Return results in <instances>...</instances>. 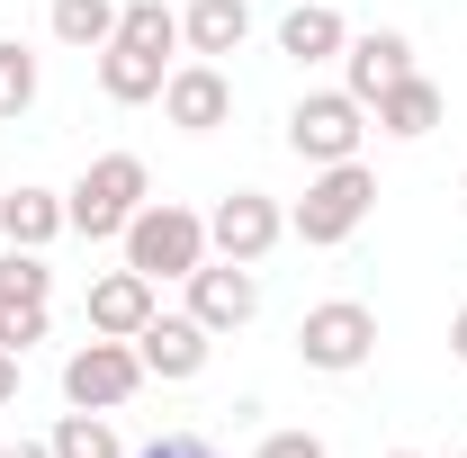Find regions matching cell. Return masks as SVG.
I'll return each mask as SVG.
<instances>
[{
	"label": "cell",
	"instance_id": "cell-8",
	"mask_svg": "<svg viewBox=\"0 0 467 458\" xmlns=\"http://www.w3.org/2000/svg\"><path fill=\"white\" fill-rule=\"evenodd\" d=\"M189 315H198L207 333H243V324L261 315V279H252V261L207 252V261L189 270Z\"/></svg>",
	"mask_w": 467,
	"mask_h": 458
},
{
	"label": "cell",
	"instance_id": "cell-23",
	"mask_svg": "<svg viewBox=\"0 0 467 458\" xmlns=\"http://www.w3.org/2000/svg\"><path fill=\"white\" fill-rule=\"evenodd\" d=\"M36 342H46V306H0V350H18V359H27Z\"/></svg>",
	"mask_w": 467,
	"mask_h": 458
},
{
	"label": "cell",
	"instance_id": "cell-24",
	"mask_svg": "<svg viewBox=\"0 0 467 458\" xmlns=\"http://www.w3.org/2000/svg\"><path fill=\"white\" fill-rule=\"evenodd\" d=\"M135 458H225V450H216L207 432H162V441H144Z\"/></svg>",
	"mask_w": 467,
	"mask_h": 458
},
{
	"label": "cell",
	"instance_id": "cell-11",
	"mask_svg": "<svg viewBox=\"0 0 467 458\" xmlns=\"http://www.w3.org/2000/svg\"><path fill=\"white\" fill-rule=\"evenodd\" d=\"M405 72H413V46L396 36V27H368V36H350V46H342V90L359 99V109H368L387 81H405Z\"/></svg>",
	"mask_w": 467,
	"mask_h": 458
},
{
	"label": "cell",
	"instance_id": "cell-1",
	"mask_svg": "<svg viewBox=\"0 0 467 458\" xmlns=\"http://www.w3.org/2000/svg\"><path fill=\"white\" fill-rule=\"evenodd\" d=\"M368 207H378V172L350 153V162H324V172L306 180V198L288 207V234L315 243V252H333V243H350V234L368 225Z\"/></svg>",
	"mask_w": 467,
	"mask_h": 458
},
{
	"label": "cell",
	"instance_id": "cell-12",
	"mask_svg": "<svg viewBox=\"0 0 467 458\" xmlns=\"http://www.w3.org/2000/svg\"><path fill=\"white\" fill-rule=\"evenodd\" d=\"M144 324H153V279H144V270H109V279H90V333L135 342Z\"/></svg>",
	"mask_w": 467,
	"mask_h": 458
},
{
	"label": "cell",
	"instance_id": "cell-7",
	"mask_svg": "<svg viewBox=\"0 0 467 458\" xmlns=\"http://www.w3.org/2000/svg\"><path fill=\"white\" fill-rule=\"evenodd\" d=\"M279 234H288V216H279V198L270 189H234V198H216L207 207V252H225V261H270L279 252Z\"/></svg>",
	"mask_w": 467,
	"mask_h": 458
},
{
	"label": "cell",
	"instance_id": "cell-14",
	"mask_svg": "<svg viewBox=\"0 0 467 458\" xmlns=\"http://www.w3.org/2000/svg\"><path fill=\"white\" fill-rule=\"evenodd\" d=\"M55 234H72V216H63V189H9L0 198V243H18V252H46Z\"/></svg>",
	"mask_w": 467,
	"mask_h": 458
},
{
	"label": "cell",
	"instance_id": "cell-21",
	"mask_svg": "<svg viewBox=\"0 0 467 458\" xmlns=\"http://www.w3.org/2000/svg\"><path fill=\"white\" fill-rule=\"evenodd\" d=\"M55 297V270H46V252H0V306H46Z\"/></svg>",
	"mask_w": 467,
	"mask_h": 458
},
{
	"label": "cell",
	"instance_id": "cell-26",
	"mask_svg": "<svg viewBox=\"0 0 467 458\" xmlns=\"http://www.w3.org/2000/svg\"><path fill=\"white\" fill-rule=\"evenodd\" d=\"M0 404H18V350H0Z\"/></svg>",
	"mask_w": 467,
	"mask_h": 458
},
{
	"label": "cell",
	"instance_id": "cell-17",
	"mask_svg": "<svg viewBox=\"0 0 467 458\" xmlns=\"http://www.w3.org/2000/svg\"><path fill=\"white\" fill-rule=\"evenodd\" d=\"M342 46H350V27H342V9H324V0H306V9L279 18V55L288 63H333Z\"/></svg>",
	"mask_w": 467,
	"mask_h": 458
},
{
	"label": "cell",
	"instance_id": "cell-2",
	"mask_svg": "<svg viewBox=\"0 0 467 458\" xmlns=\"http://www.w3.org/2000/svg\"><path fill=\"white\" fill-rule=\"evenodd\" d=\"M126 270H144V279H189L198 261H207V216L198 207H180V198H144L135 216H126Z\"/></svg>",
	"mask_w": 467,
	"mask_h": 458
},
{
	"label": "cell",
	"instance_id": "cell-10",
	"mask_svg": "<svg viewBox=\"0 0 467 458\" xmlns=\"http://www.w3.org/2000/svg\"><path fill=\"white\" fill-rule=\"evenodd\" d=\"M162 117H171L180 135H216L234 117V81H225V63H171V81H162Z\"/></svg>",
	"mask_w": 467,
	"mask_h": 458
},
{
	"label": "cell",
	"instance_id": "cell-28",
	"mask_svg": "<svg viewBox=\"0 0 467 458\" xmlns=\"http://www.w3.org/2000/svg\"><path fill=\"white\" fill-rule=\"evenodd\" d=\"M0 458H55V450H46V441H9Z\"/></svg>",
	"mask_w": 467,
	"mask_h": 458
},
{
	"label": "cell",
	"instance_id": "cell-20",
	"mask_svg": "<svg viewBox=\"0 0 467 458\" xmlns=\"http://www.w3.org/2000/svg\"><path fill=\"white\" fill-rule=\"evenodd\" d=\"M46 450H55V458H126V450H117V432H109V413H81V404L46 432Z\"/></svg>",
	"mask_w": 467,
	"mask_h": 458
},
{
	"label": "cell",
	"instance_id": "cell-29",
	"mask_svg": "<svg viewBox=\"0 0 467 458\" xmlns=\"http://www.w3.org/2000/svg\"><path fill=\"white\" fill-rule=\"evenodd\" d=\"M387 458H422V450H387Z\"/></svg>",
	"mask_w": 467,
	"mask_h": 458
},
{
	"label": "cell",
	"instance_id": "cell-30",
	"mask_svg": "<svg viewBox=\"0 0 467 458\" xmlns=\"http://www.w3.org/2000/svg\"><path fill=\"white\" fill-rule=\"evenodd\" d=\"M459 458H467V450H459Z\"/></svg>",
	"mask_w": 467,
	"mask_h": 458
},
{
	"label": "cell",
	"instance_id": "cell-15",
	"mask_svg": "<svg viewBox=\"0 0 467 458\" xmlns=\"http://www.w3.org/2000/svg\"><path fill=\"white\" fill-rule=\"evenodd\" d=\"M162 81H171V63H162V55H144V46H126V36H109V46H99V90H109L117 109L162 99Z\"/></svg>",
	"mask_w": 467,
	"mask_h": 458
},
{
	"label": "cell",
	"instance_id": "cell-4",
	"mask_svg": "<svg viewBox=\"0 0 467 458\" xmlns=\"http://www.w3.org/2000/svg\"><path fill=\"white\" fill-rule=\"evenodd\" d=\"M368 350H378V315H368L359 297L306 306V324H296V359H306V369H324V378H350Z\"/></svg>",
	"mask_w": 467,
	"mask_h": 458
},
{
	"label": "cell",
	"instance_id": "cell-22",
	"mask_svg": "<svg viewBox=\"0 0 467 458\" xmlns=\"http://www.w3.org/2000/svg\"><path fill=\"white\" fill-rule=\"evenodd\" d=\"M36 109V55L18 36H0V117H27Z\"/></svg>",
	"mask_w": 467,
	"mask_h": 458
},
{
	"label": "cell",
	"instance_id": "cell-5",
	"mask_svg": "<svg viewBox=\"0 0 467 458\" xmlns=\"http://www.w3.org/2000/svg\"><path fill=\"white\" fill-rule=\"evenodd\" d=\"M359 135H368V109H359L350 90H306V99L288 109V153L315 162V172H324V162H350Z\"/></svg>",
	"mask_w": 467,
	"mask_h": 458
},
{
	"label": "cell",
	"instance_id": "cell-6",
	"mask_svg": "<svg viewBox=\"0 0 467 458\" xmlns=\"http://www.w3.org/2000/svg\"><path fill=\"white\" fill-rule=\"evenodd\" d=\"M135 387H144V359H135V342L90 333V342L63 359V404H81V413H117Z\"/></svg>",
	"mask_w": 467,
	"mask_h": 458
},
{
	"label": "cell",
	"instance_id": "cell-27",
	"mask_svg": "<svg viewBox=\"0 0 467 458\" xmlns=\"http://www.w3.org/2000/svg\"><path fill=\"white\" fill-rule=\"evenodd\" d=\"M450 350H459V369H467V306L450 315Z\"/></svg>",
	"mask_w": 467,
	"mask_h": 458
},
{
	"label": "cell",
	"instance_id": "cell-13",
	"mask_svg": "<svg viewBox=\"0 0 467 458\" xmlns=\"http://www.w3.org/2000/svg\"><path fill=\"white\" fill-rule=\"evenodd\" d=\"M243 36H252V0H189V9H180V46L198 63L243 55Z\"/></svg>",
	"mask_w": 467,
	"mask_h": 458
},
{
	"label": "cell",
	"instance_id": "cell-16",
	"mask_svg": "<svg viewBox=\"0 0 467 458\" xmlns=\"http://www.w3.org/2000/svg\"><path fill=\"white\" fill-rule=\"evenodd\" d=\"M368 117H378V126H387V135H431V126H441V81H422V72H405V81H387V90H378V99H368Z\"/></svg>",
	"mask_w": 467,
	"mask_h": 458
},
{
	"label": "cell",
	"instance_id": "cell-25",
	"mask_svg": "<svg viewBox=\"0 0 467 458\" xmlns=\"http://www.w3.org/2000/svg\"><path fill=\"white\" fill-rule=\"evenodd\" d=\"M252 458H333V450H324L315 432H261V450H252Z\"/></svg>",
	"mask_w": 467,
	"mask_h": 458
},
{
	"label": "cell",
	"instance_id": "cell-19",
	"mask_svg": "<svg viewBox=\"0 0 467 458\" xmlns=\"http://www.w3.org/2000/svg\"><path fill=\"white\" fill-rule=\"evenodd\" d=\"M55 36L72 55H99L117 36V0H55Z\"/></svg>",
	"mask_w": 467,
	"mask_h": 458
},
{
	"label": "cell",
	"instance_id": "cell-3",
	"mask_svg": "<svg viewBox=\"0 0 467 458\" xmlns=\"http://www.w3.org/2000/svg\"><path fill=\"white\" fill-rule=\"evenodd\" d=\"M144 198H153V172H144L135 153H99L90 172L63 189V216H72V234H90V243H117Z\"/></svg>",
	"mask_w": 467,
	"mask_h": 458
},
{
	"label": "cell",
	"instance_id": "cell-9",
	"mask_svg": "<svg viewBox=\"0 0 467 458\" xmlns=\"http://www.w3.org/2000/svg\"><path fill=\"white\" fill-rule=\"evenodd\" d=\"M207 350H216V333H207L198 315H162V306H153V324L135 333V359H144V378H162V387H189V378L207 369Z\"/></svg>",
	"mask_w": 467,
	"mask_h": 458
},
{
	"label": "cell",
	"instance_id": "cell-18",
	"mask_svg": "<svg viewBox=\"0 0 467 458\" xmlns=\"http://www.w3.org/2000/svg\"><path fill=\"white\" fill-rule=\"evenodd\" d=\"M117 36L171 63L180 55V9H171V0H126V9H117Z\"/></svg>",
	"mask_w": 467,
	"mask_h": 458
}]
</instances>
